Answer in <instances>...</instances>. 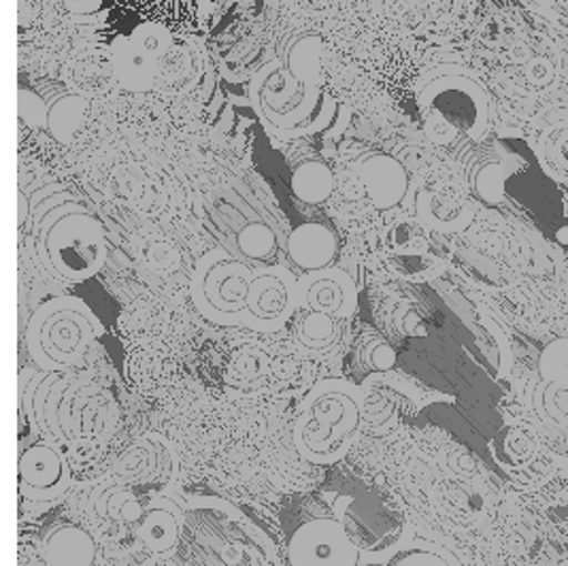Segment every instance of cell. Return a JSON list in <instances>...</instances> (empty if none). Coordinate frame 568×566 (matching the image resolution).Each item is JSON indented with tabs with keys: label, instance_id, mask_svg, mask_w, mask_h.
<instances>
[{
	"label": "cell",
	"instance_id": "6da1fadb",
	"mask_svg": "<svg viewBox=\"0 0 568 566\" xmlns=\"http://www.w3.org/2000/svg\"><path fill=\"white\" fill-rule=\"evenodd\" d=\"M415 103L426 139L437 148L488 141L494 118L491 94L475 69L445 62L424 71L415 85Z\"/></svg>",
	"mask_w": 568,
	"mask_h": 566
},
{
	"label": "cell",
	"instance_id": "7a4b0ae2",
	"mask_svg": "<svg viewBox=\"0 0 568 566\" xmlns=\"http://www.w3.org/2000/svg\"><path fill=\"white\" fill-rule=\"evenodd\" d=\"M28 234L41 264L62 282H88L103 271V224L64 190L34 206Z\"/></svg>",
	"mask_w": 568,
	"mask_h": 566
},
{
	"label": "cell",
	"instance_id": "3957f363",
	"mask_svg": "<svg viewBox=\"0 0 568 566\" xmlns=\"http://www.w3.org/2000/svg\"><path fill=\"white\" fill-rule=\"evenodd\" d=\"M503 85L528 127L568 88L565 55L556 28L539 13L521 11L503 58Z\"/></svg>",
	"mask_w": 568,
	"mask_h": 566
},
{
	"label": "cell",
	"instance_id": "277c9868",
	"mask_svg": "<svg viewBox=\"0 0 568 566\" xmlns=\"http://www.w3.org/2000/svg\"><path fill=\"white\" fill-rule=\"evenodd\" d=\"M364 392L347 380H322L303 398L294 445L303 461L331 466L347 456L361 433Z\"/></svg>",
	"mask_w": 568,
	"mask_h": 566
},
{
	"label": "cell",
	"instance_id": "5b68a950",
	"mask_svg": "<svg viewBox=\"0 0 568 566\" xmlns=\"http://www.w3.org/2000/svg\"><path fill=\"white\" fill-rule=\"evenodd\" d=\"M250 101L264 129L282 141L313 137L335 124L338 104L322 88L292 78L284 60L266 62L250 83Z\"/></svg>",
	"mask_w": 568,
	"mask_h": 566
},
{
	"label": "cell",
	"instance_id": "8992f818",
	"mask_svg": "<svg viewBox=\"0 0 568 566\" xmlns=\"http://www.w3.org/2000/svg\"><path fill=\"white\" fill-rule=\"evenodd\" d=\"M185 533L203 566H277L271 540L226 501L190 498Z\"/></svg>",
	"mask_w": 568,
	"mask_h": 566
},
{
	"label": "cell",
	"instance_id": "52a82bcc",
	"mask_svg": "<svg viewBox=\"0 0 568 566\" xmlns=\"http://www.w3.org/2000/svg\"><path fill=\"white\" fill-rule=\"evenodd\" d=\"M101 335L103 324L81 299L55 296L32 313L24 338L37 368L69 373Z\"/></svg>",
	"mask_w": 568,
	"mask_h": 566
},
{
	"label": "cell",
	"instance_id": "ba28073f",
	"mask_svg": "<svg viewBox=\"0 0 568 566\" xmlns=\"http://www.w3.org/2000/svg\"><path fill=\"white\" fill-rule=\"evenodd\" d=\"M331 507L356 547L361 566L388 563L405 545L409 524L377 486L354 479L336 492Z\"/></svg>",
	"mask_w": 568,
	"mask_h": 566
},
{
	"label": "cell",
	"instance_id": "9c48e42d",
	"mask_svg": "<svg viewBox=\"0 0 568 566\" xmlns=\"http://www.w3.org/2000/svg\"><path fill=\"white\" fill-rule=\"evenodd\" d=\"M256 271L241 257L215 247L199 257L190 294L196 311L217 326H243L247 296Z\"/></svg>",
	"mask_w": 568,
	"mask_h": 566
},
{
	"label": "cell",
	"instance_id": "30bf717a",
	"mask_svg": "<svg viewBox=\"0 0 568 566\" xmlns=\"http://www.w3.org/2000/svg\"><path fill=\"white\" fill-rule=\"evenodd\" d=\"M301 307L298 280L285 266H260L247 296L243 329L254 333H277Z\"/></svg>",
	"mask_w": 568,
	"mask_h": 566
},
{
	"label": "cell",
	"instance_id": "8fae6325",
	"mask_svg": "<svg viewBox=\"0 0 568 566\" xmlns=\"http://www.w3.org/2000/svg\"><path fill=\"white\" fill-rule=\"evenodd\" d=\"M468 181L454 175H439L428 180L415 194V215L428 231L454 234L465 232L475 220V203Z\"/></svg>",
	"mask_w": 568,
	"mask_h": 566
},
{
	"label": "cell",
	"instance_id": "7c38bea8",
	"mask_svg": "<svg viewBox=\"0 0 568 566\" xmlns=\"http://www.w3.org/2000/svg\"><path fill=\"white\" fill-rule=\"evenodd\" d=\"M290 566H361L335 515H317L303 522L287 540Z\"/></svg>",
	"mask_w": 568,
	"mask_h": 566
},
{
	"label": "cell",
	"instance_id": "4fadbf2b",
	"mask_svg": "<svg viewBox=\"0 0 568 566\" xmlns=\"http://www.w3.org/2000/svg\"><path fill=\"white\" fill-rule=\"evenodd\" d=\"M169 28L143 24L113 46V71L118 81L136 92L154 85L162 55L169 50Z\"/></svg>",
	"mask_w": 568,
	"mask_h": 566
},
{
	"label": "cell",
	"instance_id": "5bb4252c",
	"mask_svg": "<svg viewBox=\"0 0 568 566\" xmlns=\"http://www.w3.org/2000/svg\"><path fill=\"white\" fill-rule=\"evenodd\" d=\"M71 486V466L64 454L50 441H34L20 449L18 488L22 498L32 503H50Z\"/></svg>",
	"mask_w": 568,
	"mask_h": 566
},
{
	"label": "cell",
	"instance_id": "9a60e30c",
	"mask_svg": "<svg viewBox=\"0 0 568 566\" xmlns=\"http://www.w3.org/2000/svg\"><path fill=\"white\" fill-rule=\"evenodd\" d=\"M528 145L542 173L568 188V94L532 120L528 127Z\"/></svg>",
	"mask_w": 568,
	"mask_h": 566
},
{
	"label": "cell",
	"instance_id": "2e32d148",
	"mask_svg": "<svg viewBox=\"0 0 568 566\" xmlns=\"http://www.w3.org/2000/svg\"><path fill=\"white\" fill-rule=\"evenodd\" d=\"M519 164H524L521 158L500 141H486L470 150L465 158V178L473 196L484 205H503L505 185Z\"/></svg>",
	"mask_w": 568,
	"mask_h": 566
},
{
	"label": "cell",
	"instance_id": "e0dca14e",
	"mask_svg": "<svg viewBox=\"0 0 568 566\" xmlns=\"http://www.w3.org/2000/svg\"><path fill=\"white\" fill-rule=\"evenodd\" d=\"M183 533L185 509H181L173 498L164 494L148 501L141 514L136 515L134 539L141 545V549H145L160 563H166L175 556Z\"/></svg>",
	"mask_w": 568,
	"mask_h": 566
},
{
	"label": "cell",
	"instance_id": "ac0fdd59",
	"mask_svg": "<svg viewBox=\"0 0 568 566\" xmlns=\"http://www.w3.org/2000/svg\"><path fill=\"white\" fill-rule=\"evenodd\" d=\"M356 178L361 181L368 205L388 211L400 205L412 188L405 164L386 152H366L356 162Z\"/></svg>",
	"mask_w": 568,
	"mask_h": 566
},
{
	"label": "cell",
	"instance_id": "d6986e66",
	"mask_svg": "<svg viewBox=\"0 0 568 566\" xmlns=\"http://www.w3.org/2000/svg\"><path fill=\"white\" fill-rule=\"evenodd\" d=\"M301 307L307 311H322L347 320L358 307V287L354 280L341 269H324L305 273L298 280Z\"/></svg>",
	"mask_w": 568,
	"mask_h": 566
},
{
	"label": "cell",
	"instance_id": "ffe728a7",
	"mask_svg": "<svg viewBox=\"0 0 568 566\" xmlns=\"http://www.w3.org/2000/svg\"><path fill=\"white\" fill-rule=\"evenodd\" d=\"M285 254L303 273L331 269L338 254V241L331 226L324 222H305L290 232Z\"/></svg>",
	"mask_w": 568,
	"mask_h": 566
},
{
	"label": "cell",
	"instance_id": "44dd1931",
	"mask_svg": "<svg viewBox=\"0 0 568 566\" xmlns=\"http://www.w3.org/2000/svg\"><path fill=\"white\" fill-rule=\"evenodd\" d=\"M111 7L126 27L154 24L175 30L187 27L196 16V0H111Z\"/></svg>",
	"mask_w": 568,
	"mask_h": 566
},
{
	"label": "cell",
	"instance_id": "7402d4cb",
	"mask_svg": "<svg viewBox=\"0 0 568 566\" xmlns=\"http://www.w3.org/2000/svg\"><path fill=\"white\" fill-rule=\"evenodd\" d=\"M43 560L48 566H94L99 545L78 524H58L43 539Z\"/></svg>",
	"mask_w": 568,
	"mask_h": 566
},
{
	"label": "cell",
	"instance_id": "603a6c76",
	"mask_svg": "<svg viewBox=\"0 0 568 566\" xmlns=\"http://www.w3.org/2000/svg\"><path fill=\"white\" fill-rule=\"evenodd\" d=\"M290 190L305 205H324L335 192V173L324 160L305 158L292 169Z\"/></svg>",
	"mask_w": 568,
	"mask_h": 566
},
{
	"label": "cell",
	"instance_id": "cb8c5ba5",
	"mask_svg": "<svg viewBox=\"0 0 568 566\" xmlns=\"http://www.w3.org/2000/svg\"><path fill=\"white\" fill-rule=\"evenodd\" d=\"M341 335H343V320L322 311L303 313L294 329V338L298 347L310 354L333 352L341 341Z\"/></svg>",
	"mask_w": 568,
	"mask_h": 566
},
{
	"label": "cell",
	"instance_id": "d4e9b609",
	"mask_svg": "<svg viewBox=\"0 0 568 566\" xmlns=\"http://www.w3.org/2000/svg\"><path fill=\"white\" fill-rule=\"evenodd\" d=\"M322 50L324 43L317 34H305L292 43L285 55V67L292 78L298 79L311 90L322 88Z\"/></svg>",
	"mask_w": 568,
	"mask_h": 566
},
{
	"label": "cell",
	"instance_id": "484cf974",
	"mask_svg": "<svg viewBox=\"0 0 568 566\" xmlns=\"http://www.w3.org/2000/svg\"><path fill=\"white\" fill-rule=\"evenodd\" d=\"M234 243H236L241 256L252 260V262H260L262 266H273L268 262H273L280 252L277 234L262 220H254V222H247L245 226H241L236 231Z\"/></svg>",
	"mask_w": 568,
	"mask_h": 566
},
{
	"label": "cell",
	"instance_id": "4316f807",
	"mask_svg": "<svg viewBox=\"0 0 568 566\" xmlns=\"http://www.w3.org/2000/svg\"><path fill=\"white\" fill-rule=\"evenodd\" d=\"M388 566H456V563L433 543L414 540L405 543L392 558Z\"/></svg>",
	"mask_w": 568,
	"mask_h": 566
},
{
	"label": "cell",
	"instance_id": "83f0119b",
	"mask_svg": "<svg viewBox=\"0 0 568 566\" xmlns=\"http://www.w3.org/2000/svg\"><path fill=\"white\" fill-rule=\"evenodd\" d=\"M535 410L551 424L568 426V387L541 380L535 392Z\"/></svg>",
	"mask_w": 568,
	"mask_h": 566
},
{
	"label": "cell",
	"instance_id": "f1b7e54d",
	"mask_svg": "<svg viewBox=\"0 0 568 566\" xmlns=\"http://www.w3.org/2000/svg\"><path fill=\"white\" fill-rule=\"evenodd\" d=\"M539 373L542 382L568 387V338H558L542 350Z\"/></svg>",
	"mask_w": 568,
	"mask_h": 566
},
{
	"label": "cell",
	"instance_id": "f546056e",
	"mask_svg": "<svg viewBox=\"0 0 568 566\" xmlns=\"http://www.w3.org/2000/svg\"><path fill=\"white\" fill-rule=\"evenodd\" d=\"M85 107H88V103H83L78 97H69V99L53 104L52 111H50V130L60 141H71L67 118L71 115L73 120H79Z\"/></svg>",
	"mask_w": 568,
	"mask_h": 566
},
{
	"label": "cell",
	"instance_id": "4dcf8cb0",
	"mask_svg": "<svg viewBox=\"0 0 568 566\" xmlns=\"http://www.w3.org/2000/svg\"><path fill=\"white\" fill-rule=\"evenodd\" d=\"M18 107H20V118L22 122H27L28 127L43 129L50 124V111L41 101V97H37L34 92H28L22 88L18 92Z\"/></svg>",
	"mask_w": 568,
	"mask_h": 566
},
{
	"label": "cell",
	"instance_id": "1f68e13d",
	"mask_svg": "<svg viewBox=\"0 0 568 566\" xmlns=\"http://www.w3.org/2000/svg\"><path fill=\"white\" fill-rule=\"evenodd\" d=\"M361 356L371 371H389L396 364V352L382 338H368L362 347Z\"/></svg>",
	"mask_w": 568,
	"mask_h": 566
},
{
	"label": "cell",
	"instance_id": "d6a6232c",
	"mask_svg": "<svg viewBox=\"0 0 568 566\" xmlns=\"http://www.w3.org/2000/svg\"><path fill=\"white\" fill-rule=\"evenodd\" d=\"M554 28H556V34H558V41H560V48H562V55H565V67H567L568 78V11L556 16V20H554Z\"/></svg>",
	"mask_w": 568,
	"mask_h": 566
},
{
	"label": "cell",
	"instance_id": "836d02e7",
	"mask_svg": "<svg viewBox=\"0 0 568 566\" xmlns=\"http://www.w3.org/2000/svg\"><path fill=\"white\" fill-rule=\"evenodd\" d=\"M562 211H565V220L568 224V188L565 190V196H562Z\"/></svg>",
	"mask_w": 568,
	"mask_h": 566
},
{
	"label": "cell",
	"instance_id": "e575fe53",
	"mask_svg": "<svg viewBox=\"0 0 568 566\" xmlns=\"http://www.w3.org/2000/svg\"><path fill=\"white\" fill-rule=\"evenodd\" d=\"M558 566H568V560H565V563H560Z\"/></svg>",
	"mask_w": 568,
	"mask_h": 566
}]
</instances>
